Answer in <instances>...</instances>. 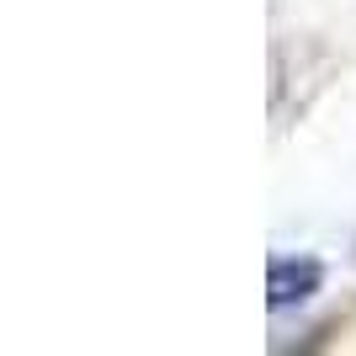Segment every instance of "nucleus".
<instances>
[{
    "instance_id": "nucleus-1",
    "label": "nucleus",
    "mask_w": 356,
    "mask_h": 356,
    "mask_svg": "<svg viewBox=\"0 0 356 356\" xmlns=\"http://www.w3.org/2000/svg\"><path fill=\"white\" fill-rule=\"evenodd\" d=\"M319 287H325V266H319V261H309V255H271V266H266V303L277 314L293 309V303H309Z\"/></svg>"
}]
</instances>
